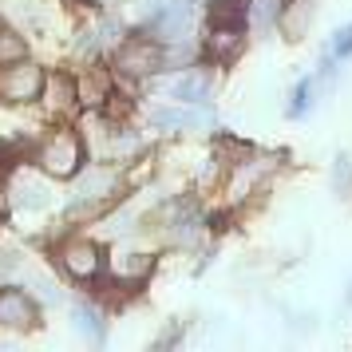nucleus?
Returning <instances> with one entry per match:
<instances>
[{"instance_id":"1","label":"nucleus","mask_w":352,"mask_h":352,"mask_svg":"<svg viewBox=\"0 0 352 352\" xmlns=\"http://www.w3.org/2000/svg\"><path fill=\"white\" fill-rule=\"evenodd\" d=\"M166 67V44H159L155 36H131L115 44V72L127 76V80H143Z\"/></svg>"},{"instance_id":"2","label":"nucleus","mask_w":352,"mask_h":352,"mask_svg":"<svg viewBox=\"0 0 352 352\" xmlns=\"http://www.w3.org/2000/svg\"><path fill=\"white\" fill-rule=\"evenodd\" d=\"M194 20H198L194 0H166V4H159V8L146 16L143 32L155 36L159 44H186L190 32H194Z\"/></svg>"},{"instance_id":"3","label":"nucleus","mask_w":352,"mask_h":352,"mask_svg":"<svg viewBox=\"0 0 352 352\" xmlns=\"http://www.w3.org/2000/svg\"><path fill=\"white\" fill-rule=\"evenodd\" d=\"M36 162L56 178H76L83 166V139L80 135H72V131H56L48 143L40 146V155Z\"/></svg>"},{"instance_id":"4","label":"nucleus","mask_w":352,"mask_h":352,"mask_svg":"<svg viewBox=\"0 0 352 352\" xmlns=\"http://www.w3.org/2000/svg\"><path fill=\"white\" fill-rule=\"evenodd\" d=\"M44 87H48V76L32 60H12L0 72V99L4 103H32V99H40Z\"/></svg>"},{"instance_id":"5","label":"nucleus","mask_w":352,"mask_h":352,"mask_svg":"<svg viewBox=\"0 0 352 352\" xmlns=\"http://www.w3.org/2000/svg\"><path fill=\"white\" fill-rule=\"evenodd\" d=\"M60 261H64V270L76 277V281H96L99 273H103V245L91 238H76L67 241L64 250H60Z\"/></svg>"},{"instance_id":"6","label":"nucleus","mask_w":352,"mask_h":352,"mask_svg":"<svg viewBox=\"0 0 352 352\" xmlns=\"http://www.w3.org/2000/svg\"><path fill=\"white\" fill-rule=\"evenodd\" d=\"M245 48V24H210L206 36V56L214 64H234Z\"/></svg>"},{"instance_id":"7","label":"nucleus","mask_w":352,"mask_h":352,"mask_svg":"<svg viewBox=\"0 0 352 352\" xmlns=\"http://www.w3.org/2000/svg\"><path fill=\"white\" fill-rule=\"evenodd\" d=\"M313 16H317V8H313V0H285V8H281V20H277V28L285 40H305L309 28H313Z\"/></svg>"},{"instance_id":"8","label":"nucleus","mask_w":352,"mask_h":352,"mask_svg":"<svg viewBox=\"0 0 352 352\" xmlns=\"http://www.w3.org/2000/svg\"><path fill=\"white\" fill-rule=\"evenodd\" d=\"M36 320V305L28 293H20V289H4L0 293V324H8V329H28Z\"/></svg>"},{"instance_id":"9","label":"nucleus","mask_w":352,"mask_h":352,"mask_svg":"<svg viewBox=\"0 0 352 352\" xmlns=\"http://www.w3.org/2000/svg\"><path fill=\"white\" fill-rule=\"evenodd\" d=\"M155 270V257L151 254H119L111 261V277L119 285H143Z\"/></svg>"},{"instance_id":"10","label":"nucleus","mask_w":352,"mask_h":352,"mask_svg":"<svg viewBox=\"0 0 352 352\" xmlns=\"http://www.w3.org/2000/svg\"><path fill=\"white\" fill-rule=\"evenodd\" d=\"M210 87H214V83H210L206 72H202V67H190V72H182V76L170 83V96H175L178 103H194V107H198V103L210 99Z\"/></svg>"},{"instance_id":"11","label":"nucleus","mask_w":352,"mask_h":352,"mask_svg":"<svg viewBox=\"0 0 352 352\" xmlns=\"http://www.w3.org/2000/svg\"><path fill=\"white\" fill-rule=\"evenodd\" d=\"M210 24H245L250 28V0H214Z\"/></svg>"},{"instance_id":"12","label":"nucleus","mask_w":352,"mask_h":352,"mask_svg":"<svg viewBox=\"0 0 352 352\" xmlns=\"http://www.w3.org/2000/svg\"><path fill=\"white\" fill-rule=\"evenodd\" d=\"M48 182H44V178H32V175H24L16 182V194H12V198H16L20 206L24 210H40V206H48Z\"/></svg>"},{"instance_id":"13","label":"nucleus","mask_w":352,"mask_h":352,"mask_svg":"<svg viewBox=\"0 0 352 352\" xmlns=\"http://www.w3.org/2000/svg\"><path fill=\"white\" fill-rule=\"evenodd\" d=\"M317 91H320V76H305V80L293 87V99H289V107H285L289 119H301V115L317 103Z\"/></svg>"},{"instance_id":"14","label":"nucleus","mask_w":352,"mask_h":352,"mask_svg":"<svg viewBox=\"0 0 352 352\" xmlns=\"http://www.w3.org/2000/svg\"><path fill=\"white\" fill-rule=\"evenodd\" d=\"M115 190V175L107 166H96V170H87V178L80 182V202H96V198H107Z\"/></svg>"},{"instance_id":"15","label":"nucleus","mask_w":352,"mask_h":352,"mask_svg":"<svg viewBox=\"0 0 352 352\" xmlns=\"http://www.w3.org/2000/svg\"><path fill=\"white\" fill-rule=\"evenodd\" d=\"M72 320H76V333L87 336V340H103V313L96 305H76L72 309Z\"/></svg>"},{"instance_id":"16","label":"nucleus","mask_w":352,"mask_h":352,"mask_svg":"<svg viewBox=\"0 0 352 352\" xmlns=\"http://www.w3.org/2000/svg\"><path fill=\"white\" fill-rule=\"evenodd\" d=\"M281 8H285V0H250V24L265 32L281 20Z\"/></svg>"},{"instance_id":"17","label":"nucleus","mask_w":352,"mask_h":352,"mask_svg":"<svg viewBox=\"0 0 352 352\" xmlns=\"http://www.w3.org/2000/svg\"><path fill=\"white\" fill-rule=\"evenodd\" d=\"M48 87H52V107H60V111H64V107H72V103H76V99H80V91H76V83L67 80V76H56V80H48Z\"/></svg>"},{"instance_id":"18","label":"nucleus","mask_w":352,"mask_h":352,"mask_svg":"<svg viewBox=\"0 0 352 352\" xmlns=\"http://www.w3.org/2000/svg\"><path fill=\"white\" fill-rule=\"evenodd\" d=\"M12 60H24V40L0 24V64H12Z\"/></svg>"},{"instance_id":"19","label":"nucleus","mask_w":352,"mask_h":352,"mask_svg":"<svg viewBox=\"0 0 352 352\" xmlns=\"http://www.w3.org/2000/svg\"><path fill=\"white\" fill-rule=\"evenodd\" d=\"M333 190L336 194H352V159L340 151L333 159Z\"/></svg>"},{"instance_id":"20","label":"nucleus","mask_w":352,"mask_h":352,"mask_svg":"<svg viewBox=\"0 0 352 352\" xmlns=\"http://www.w3.org/2000/svg\"><path fill=\"white\" fill-rule=\"evenodd\" d=\"M329 56H336V60H349L352 56V24H344V28H336L333 40H329Z\"/></svg>"},{"instance_id":"21","label":"nucleus","mask_w":352,"mask_h":352,"mask_svg":"<svg viewBox=\"0 0 352 352\" xmlns=\"http://www.w3.org/2000/svg\"><path fill=\"white\" fill-rule=\"evenodd\" d=\"M91 4H111V0H91Z\"/></svg>"},{"instance_id":"22","label":"nucleus","mask_w":352,"mask_h":352,"mask_svg":"<svg viewBox=\"0 0 352 352\" xmlns=\"http://www.w3.org/2000/svg\"><path fill=\"white\" fill-rule=\"evenodd\" d=\"M349 301H352V281H349Z\"/></svg>"}]
</instances>
